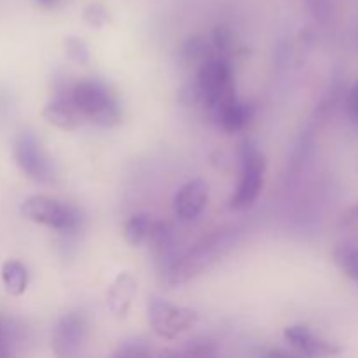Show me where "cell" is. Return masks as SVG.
<instances>
[{
    "label": "cell",
    "instance_id": "cell-13",
    "mask_svg": "<svg viewBox=\"0 0 358 358\" xmlns=\"http://www.w3.org/2000/svg\"><path fill=\"white\" fill-rule=\"evenodd\" d=\"M212 115L224 131L236 133L241 131L248 124V121H250L252 107L243 103V101H240L238 98H233V100L226 101L220 107H217L212 112Z\"/></svg>",
    "mask_w": 358,
    "mask_h": 358
},
{
    "label": "cell",
    "instance_id": "cell-20",
    "mask_svg": "<svg viewBox=\"0 0 358 358\" xmlns=\"http://www.w3.org/2000/svg\"><path fill=\"white\" fill-rule=\"evenodd\" d=\"M65 52L73 63L77 65H86L90 62V49H87L86 42L79 37H66L65 42Z\"/></svg>",
    "mask_w": 358,
    "mask_h": 358
},
{
    "label": "cell",
    "instance_id": "cell-4",
    "mask_svg": "<svg viewBox=\"0 0 358 358\" xmlns=\"http://www.w3.org/2000/svg\"><path fill=\"white\" fill-rule=\"evenodd\" d=\"M266 156L254 142L245 140L240 145V178L229 199L233 210L250 208L257 201L264 185Z\"/></svg>",
    "mask_w": 358,
    "mask_h": 358
},
{
    "label": "cell",
    "instance_id": "cell-17",
    "mask_svg": "<svg viewBox=\"0 0 358 358\" xmlns=\"http://www.w3.org/2000/svg\"><path fill=\"white\" fill-rule=\"evenodd\" d=\"M213 56H217L213 52L212 44L205 41L203 37H191L184 45H182V58L189 63V65H203L205 62L212 59Z\"/></svg>",
    "mask_w": 358,
    "mask_h": 358
},
{
    "label": "cell",
    "instance_id": "cell-16",
    "mask_svg": "<svg viewBox=\"0 0 358 358\" xmlns=\"http://www.w3.org/2000/svg\"><path fill=\"white\" fill-rule=\"evenodd\" d=\"M154 220L145 213H136L126 222L124 226V240L131 247H140L142 243L149 241L150 231H152Z\"/></svg>",
    "mask_w": 358,
    "mask_h": 358
},
{
    "label": "cell",
    "instance_id": "cell-26",
    "mask_svg": "<svg viewBox=\"0 0 358 358\" xmlns=\"http://www.w3.org/2000/svg\"><path fill=\"white\" fill-rule=\"evenodd\" d=\"M0 358H16L14 352L10 350V346L7 343H3L2 339H0Z\"/></svg>",
    "mask_w": 358,
    "mask_h": 358
},
{
    "label": "cell",
    "instance_id": "cell-11",
    "mask_svg": "<svg viewBox=\"0 0 358 358\" xmlns=\"http://www.w3.org/2000/svg\"><path fill=\"white\" fill-rule=\"evenodd\" d=\"M42 117L49 124L58 129H63V131H72V129H76L83 122V115H80V112L73 105L70 94L69 96L59 94V96H55L51 101H48L44 108H42Z\"/></svg>",
    "mask_w": 358,
    "mask_h": 358
},
{
    "label": "cell",
    "instance_id": "cell-14",
    "mask_svg": "<svg viewBox=\"0 0 358 358\" xmlns=\"http://www.w3.org/2000/svg\"><path fill=\"white\" fill-rule=\"evenodd\" d=\"M217 345L212 339L196 338L177 350H164L157 358H217Z\"/></svg>",
    "mask_w": 358,
    "mask_h": 358
},
{
    "label": "cell",
    "instance_id": "cell-25",
    "mask_svg": "<svg viewBox=\"0 0 358 358\" xmlns=\"http://www.w3.org/2000/svg\"><path fill=\"white\" fill-rule=\"evenodd\" d=\"M261 358H304V357L297 355V353L285 352V350L271 348V350H266V352L261 355Z\"/></svg>",
    "mask_w": 358,
    "mask_h": 358
},
{
    "label": "cell",
    "instance_id": "cell-9",
    "mask_svg": "<svg viewBox=\"0 0 358 358\" xmlns=\"http://www.w3.org/2000/svg\"><path fill=\"white\" fill-rule=\"evenodd\" d=\"M287 343L299 353L301 357L306 358H329L341 353V348L327 339L315 334L306 325H290L283 331Z\"/></svg>",
    "mask_w": 358,
    "mask_h": 358
},
{
    "label": "cell",
    "instance_id": "cell-23",
    "mask_svg": "<svg viewBox=\"0 0 358 358\" xmlns=\"http://www.w3.org/2000/svg\"><path fill=\"white\" fill-rule=\"evenodd\" d=\"M306 6L317 20L327 21L332 16V0H306Z\"/></svg>",
    "mask_w": 358,
    "mask_h": 358
},
{
    "label": "cell",
    "instance_id": "cell-8",
    "mask_svg": "<svg viewBox=\"0 0 358 358\" xmlns=\"http://www.w3.org/2000/svg\"><path fill=\"white\" fill-rule=\"evenodd\" d=\"M87 334V318L83 311H69L55 324L51 348L55 358H77Z\"/></svg>",
    "mask_w": 358,
    "mask_h": 358
},
{
    "label": "cell",
    "instance_id": "cell-22",
    "mask_svg": "<svg viewBox=\"0 0 358 358\" xmlns=\"http://www.w3.org/2000/svg\"><path fill=\"white\" fill-rule=\"evenodd\" d=\"M84 21H86V24H90L91 28H101L105 27V24L108 23V13L107 9H105L101 3L94 2V3H90V6L84 9V14H83Z\"/></svg>",
    "mask_w": 358,
    "mask_h": 358
},
{
    "label": "cell",
    "instance_id": "cell-28",
    "mask_svg": "<svg viewBox=\"0 0 358 358\" xmlns=\"http://www.w3.org/2000/svg\"><path fill=\"white\" fill-rule=\"evenodd\" d=\"M38 3H41V6H45V7H52V6H56V3H59L62 2V0H37Z\"/></svg>",
    "mask_w": 358,
    "mask_h": 358
},
{
    "label": "cell",
    "instance_id": "cell-27",
    "mask_svg": "<svg viewBox=\"0 0 358 358\" xmlns=\"http://www.w3.org/2000/svg\"><path fill=\"white\" fill-rule=\"evenodd\" d=\"M353 222H358V206H355V208H352L348 213H346V224H353Z\"/></svg>",
    "mask_w": 358,
    "mask_h": 358
},
{
    "label": "cell",
    "instance_id": "cell-21",
    "mask_svg": "<svg viewBox=\"0 0 358 358\" xmlns=\"http://www.w3.org/2000/svg\"><path fill=\"white\" fill-rule=\"evenodd\" d=\"M108 358H152V353L143 343L128 341L122 343Z\"/></svg>",
    "mask_w": 358,
    "mask_h": 358
},
{
    "label": "cell",
    "instance_id": "cell-2",
    "mask_svg": "<svg viewBox=\"0 0 358 358\" xmlns=\"http://www.w3.org/2000/svg\"><path fill=\"white\" fill-rule=\"evenodd\" d=\"M73 105L80 112L83 119L101 128L117 126L122 119V108L119 100L107 84L94 79L79 80L70 91Z\"/></svg>",
    "mask_w": 358,
    "mask_h": 358
},
{
    "label": "cell",
    "instance_id": "cell-10",
    "mask_svg": "<svg viewBox=\"0 0 358 358\" xmlns=\"http://www.w3.org/2000/svg\"><path fill=\"white\" fill-rule=\"evenodd\" d=\"M208 203V185L203 178H194L182 185L173 199L175 213L184 222L196 220Z\"/></svg>",
    "mask_w": 358,
    "mask_h": 358
},
{
    "label": "cell",
    "instance_id": "cell-7",
    "mask_svg": "<svg viewBox=\"0 0 358 358\" xmlns=\"http://www.w3.org/2000/svg\"><path fill=\"white\" fill-rule=\"evenodd\" d=\"M149 325L159 338L175 339L182 332H187L198 322V311L192 308L177 306L168 299L152 296L147 304Z\"/></svg>",
    "mask_w": 358,
    "mask_h": 358
},
{
    "label": "cell",
    "instance_id": "cell-1",
    "mask_svg": "<svg viewBox=\"0 0 358 358\" xmlns=\"http://www.w3.org/2000/svg\"><path fill=\"white\" fill-rule=\"evenodd\" d=\"M240 238L234 227H222L203 236L198 243L192 245L187 252L180 255L166 273L163 275L166 287H177L189 282L194 276L205 273L210 266L222 259Z\"/></svg>",
    "mask_w": 358,
    "mask_h": 358
},
{
    "label": "cell",
    "instance_id": "cell-18",
    "mask_svg": "<svg viewBox=\"0 0 358 358\" xmlns=\"http://www.w3.org/2000/svg\"><path fill=\"white\" fill-rule=\"evenodd\" d=\"M212 48L217 56L231 59V56L234 55V49H236V37H234L233 30L229 27H226V24H219L213 30Z\"/></svg>",
    "mask_w": 358,
    "mask_h": 358
},
{
    "label": "cell",
    "instance_id": "cell-5",
    "mask_svg": "<svg viewBox=\"0 0 358 358\" xmlns=\"http://www.w3.org/2000/svg\"><path fill=\"white\" fill-rule=\"evenodd\" d=\"M20 210L24 219L65 233L76 229L80 224L79 210L49 196H30L21 203Z\"/></svg>",
    "mask_w": 358,
    "mask_h": 358
},
{
    "label": "cell",
    "instance_id": "cell-15",
    "mask_svg": "<svg viewBox=\"0 0 358 358\" xmlns=\"http://www.w3.org/2000/svg\"><path fill=\"white\" fill-rule=\"evenodd\" d=\"M2 282L10 296H23L28 287V271L17 259H9L2 266Z\"/></svg>",
    "mask_w": 358,
    "mask_h": 358
},
{
    "label": "cell",
    "instance_id": "cell-19",
    "mask_svg": "<svg viewBox=\"0 0 358 358\" xmlns=\"http://www.w3.org/2000/svg\"><path fill=\"white\" fill-rule=\"evenodd\" d=\"M334 261L350 280L358 283V248L348 247V245L338 247L334 250Z\"/></svg>",
    "mask_w": 358,
    "mask_h": 358
},
{
    "label": "cell",
    "instance_id": "cell-24",
    "mask_svg": "<svg viewBox=\"0 0 358 358\" xmlns=\"http://www.w3.org/2000/svg\"><path fill=\"white\" fill-rule=\"evenodd\" d=\"M348 110L353 117L358 119V79L348 93Z\"/></svg>",
    "mask_w": 358,
    "mask_h": 358
},
{
    "label": "cell",
    "instance_id": "cell-3",
    "mask_svg": "<svg viewBox=\"0 0 358 358\" xmlns=\"http://www.w3.org/2000/svg\"><path fill=\"white\" fill-rule=\"evenodd\" d=\"M192 90H194L196 101L203 103V107L210 112H213L226 101L236 98L231 59L213 56L212 59L203 63L196 73Z\"/></svg>",
    "mask_w": 358,
    "mask_h": 358
},
{
    "label": "cell",
    "instance_id": "cell-6",
    "mask_svg": "<svg viewBox=\"0 0 358 358\" xmlns=\"http://www.w3.org/2000/svg\"><path fill=\"white\" fill-rule=\"evenodd\" d=\"M13 157L21 173L34 182L45 184L55 177V168L48 150L42 145L41 138L30 129H23L16 135L13 142Z\"/></svg>",
    "mask_w": 358,
    "mask_h": 358
},
{
    "label": "cell",
    "instance_id": "cell-12",
    "mask_svg": "<svg viewBox=\"0 0 358 358\" xmlns=\"http://www.w3.org/2000/svg\"><path fill=\"white\" fill-rule=\"evenodd\" d=\"M136 294V280L131 273L122 271L115 276L107 290V306L117 318H124L129 313Z\"/></svg>",
    "mask_w": 358,
    "mask_h": 358
}]
</instances>
